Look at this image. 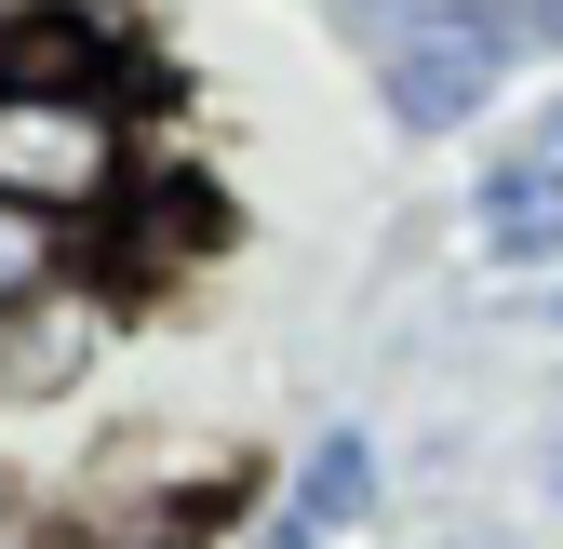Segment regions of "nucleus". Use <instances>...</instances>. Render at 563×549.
I'll return each instance as SVG.
<instances>
[{
  "instance_id": "nucleus-1",
  "label": "nucleus",
  "mask_w": 563,
  "mask_h": 549,
  "mask_svg": "<svg viewBox=\"0 0 563 549\" xmlns=\"http://www.w3.org/2000/svg\"><path fill=\"white\" fill-rule=\"evenodd\" d=\"M363 27H389V121L402 134H456L550 41L537 0H363Z\"/></svg>"
},
{
  "instance_id": "nucleus-2",
  "label": "nucleus",
  "mask_w": 563,
  "mask_h": 549,
  "mask_svg": "<svg viewBox=\"0 0 563 549\" xmlns=\"http://www.w3.org/2000/svg\"><path fill=\"white\" fill-rule=\"evenodd\" d=\"M0 201L108 215L121 201V108L95 81H0Z\"/></svg>"
},
{
  "instance_id": "nucleus-3",
  "label": "nucleus",
  "mask_w": 563,
  "mask_h": 549,
  "mask_svg": "<svg viewBox=\"0 0 563 549\" xmlns=\"http://www.w3.org/2000/svg\"><path fill=\"white\" fill-rule=\"evenodd\" d=\"M470 228H483V255H563V148H550V134L483 175Z\"/></svg>"
},
{
  "instance_id": "nucleus-4",
  "label": "nucleus",
  "mask_w": 563,
  "mask_h": 549,
  "mask_svg": "<svg viewBox=\"0 0 563 549\" xmlns=\"http://www.w3.org/2000/svg\"><path fill=\"white\" fill-rule=\"evenodd\" d=\"M363 496H376V442H349V429H335V442L309 456V483H296V509H309V523L335 536V523L363 509Z\"/></svg>"
},
{
  "instance_id": "nucleus-5",
  "label": "nucleus",
  "mask_w": 563,
  "mask_h": 549,
  "mask_svg": "<svg viewBox=\"0 0 563 549\" xmlns=\"http://www.w3.org/2000/svg\"><path fill=\"white\" fill-rule=\"evenodd\" d=\"M54 268V215H27V201H0V309H27Z\"/></svg>"
},
{
  "instance_id": "nucleus-6",
  "label": "nucleus",
  "mask_w": 563,
  "mask_h": 549,
  "mask_svg": "<svg viewBox=\"0 0 563 549\" xmlns=\"http://www.w3.org/2000/svg\"><path fill=\"white\" fill-rule=\"evenodd\" d=\"M255 549H322V523H309V509H268V523H255Z\"/></svg>"
},
{
  "instance_id": "nucleus-7",
  "label": "nucleus",
  "mask_w": 563,
  "mask_h": 549,
  "mask_svg": "<svg viewBox=\"0 0 563 549\" xmlns=\"http://www.w3.org/2000/svg\"><path fill=\"white\" fill-rule=\"evenodd\" d=\"M550 148H563V121H550Z\"/></svg>"
},
{
  "instance_id": "nucleus-8",
  "label": "nucleus",
  "mask_w": 563,
  "mask_h": 549,
  "mask_svg": "<svg viewBox=\"0 0 563 549\" xmlns=\"http://www.w3.org/2000/svg\"><path fill=\"white\" fill-rule=\"evenodd\" d=\"M550 483H563V456H550Z\"/></svg>"
}]
</instances>
